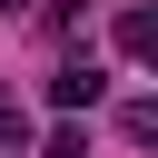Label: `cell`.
Wrapping results in <instances>:
<instances>
[{
	"label": "cell",
	"instance_id": "obj_3",
	"mask_svg": "<svg viewBox=\"0 0 158 158\" xmlns=\"http://www.w3.org/2000/svg\"><path fill=\"white\" fill-rule=\"evenodd\" d=\"M40 158H89V128H49V138H40Z\"/></svg>",
	"mask_w": 158,
	"mask_h": 158
},
{
	"label": "cell",
	"instance_id": "obj_2",
	"mask_svg": "<svg viewBox=\"0 0 158 158\" xmlns=\"http://www.w3.org/2000/svg\"><path fill=\"white\" fill-rule=\"evenodd\" d=\"M118 49L148 59V49H158V20H148V10H118Z\"/></svg>",
	"mask_w": 158,
	"mask_h": 158
},
{
	"label": "cell",
	"instance_id": "obj_4",
	"mask_svg": "<svg viewBox=\"0 0 158 158\" xmlns=\"http://www.w3.org/2000/svg\"><path fill=\"white\" fill-rule=\"evenodd\" d=\"M20 148H30V118H20L10 99H0V158H20Z\"/></svg>",
	"mask_w": 158,
	"mask_h": 158
},
{
	"label": "cell",
	"instance_id": "obj_5",
	"mask_svg": "<svg viewBox=\"0 0 158 158\" xmlns=\"http://www.w3.org/2000/svg\"><path fill=\"white\" fill-rule=\"evenodd\" d=\"M20 10H30V0H0V20H20Z\"/></svg>",
	"mask_w": 158,
	"mask_h": 158
},
{
	"label": "cell",
	"instance_id": "obj_1",
	"mask_svg": "<svg viewBox=\"0 0 158 158\" xmlns=\"http://www.w3.org/2000/svg\"><path fill=\"white\" fill-rule=\"evenodd\" d=\"M99 99H109V69H99V59H69V69L49 79V109H99Z\"/></svg>",
	"mask_w": 158,
	"mask_h": 158
}]
</instances>
